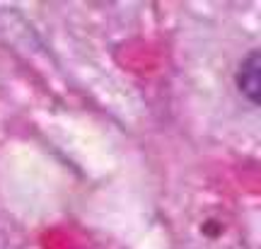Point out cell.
Segmentation results:
<instances>
[{"instance_id": "cell-1", "label": "cell", "mask_w": 261, "mask_h": 249, "mask_svg": "<svg viewBox=\"0 0 261 249\" xmlns=\"http://www.w3.org/2000/svg\"><path fill=\"white\" fill-rule=\"evenodd\" d=\"M237 87L240 92L252 102V104H259V94H261V54L254 48L247 54L242 63H240V70H237Z\"/></svg>"}, {"instance_id": "cell-2", "label": "cell", "mask_w": 261, "mask_h": 249, "mask_svg": "<svg viewBox=\"0 0 261 249\" xmlns=\"http://www.w3.org/2000/svg\"><path fill=\"white\" fill-rule=\"evenodd\" d=\"M0 249H5V240H3V232H0Z\"/></svg>"}]
</instances>
